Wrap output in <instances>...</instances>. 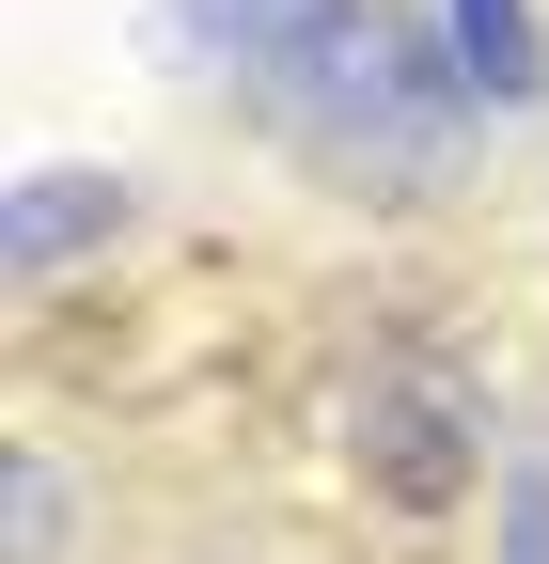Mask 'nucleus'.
<instances>
[{
	"label": "nucleus",
	"mask_w": 549,
	"mask_h": 564,
	"mask_svg": "<svg viewBox=\"0 0 549 564\" xmlns=\"http://www.w3.org/2000/svg\"><path fill=\"white\" fill-rule=\"evenodd\" d=\"M47 533H63V486H47V455L17 470V564H47Z\"/></svg>",
	"instance_id": "423d86ee"
},
{
	"label": "nucleus",
	"mask_w": 549,
	"mask_h": 564,
	"mask_svg": "<svg viewBox=\"0 0 549 564\" xmlns=\"http://www.w3.org/2000/svg\"><path fill=\"white\" fill-rule=\"evenodd\" d=\"M455 47H471L487 95H534V17H518V0H455Z\"/></svg>",
	"instance_id": "39448f33"
},
{
	"label": "nucleus",
	"mask_w": 549,
	"mask_h": 564,
	"mask_svg": "<svg viewBox=\"0 0 549 564\" xmlns=\"http://www.w3.org/2000/svg\"><path fill=\"white\" fill-rule=\"evenodd\" d=\"M362 408H377V470L408 486V502H440V486H455V440H440V423H424V377H408V361H392V377H377Z\"/></svg>",
	"instance_id": "20e7f679"
},
{
	"label": "nucleus",
	"mask_w": 549,
	"mask_h": 564,
	"mask_svg": "<svg viewBox=\"0 0 549 564\" xmlns=\"http://www.w3.org/2000/svg\"><path fill=\"white\" fill-rule=\"evenodd\" d=\"M346 17H362V0H173V47L267 95V79H299V63L346 32Z\"/></svg>",
	"instance_id": "f03ea898"
},
{
	"label": "nucleus",
	"mask_w": 549,
	"mask_h": 564,
	"mask_svg": "<svg viewBox=\"0 0 549 564\" xmlns=\"http://www.w3.org/2000/svg\"><path fill=\"white\" fill-rule=\"evenodd\" d=\"M503 518H518V564H549V470H518V502H503Z\"/></svg>",
	"instance_id": "0eeeda50"
},
{
	"label": "nucleus",
	"mask_w": 549,
	"mask_h": 564,
	"mask_svg": "<svg viewBox=\"0 0 549 564\" xmlns=\"http://www.w3.org/2000/svg\"><path fill=\"white\" fill-rule=\"evenodd\" d=\"M0 236H17V282H63L95 236H126V188H110V173H32Z\"/></svg>",
	"instance_id": "7ed1b4c3"
},
{
	"label": "nucleus",
	"mask_w": 549,
	"mask_h": 564,
	"mask_svg": "<svg viewBox=\"0 0 549 564\" xmlns=\"http://www.w3.org/2000/svg\"><path fill=\"white\" fill-rule=\"evenodd\" d=\"M267 110H283L330 173H362V188H424V173L455 158V79H440V47L408 32V17H377V0L299 63V79H267Z\"/></svg>",
	"instance_id": "f257e3e1"
}]
</instances>
